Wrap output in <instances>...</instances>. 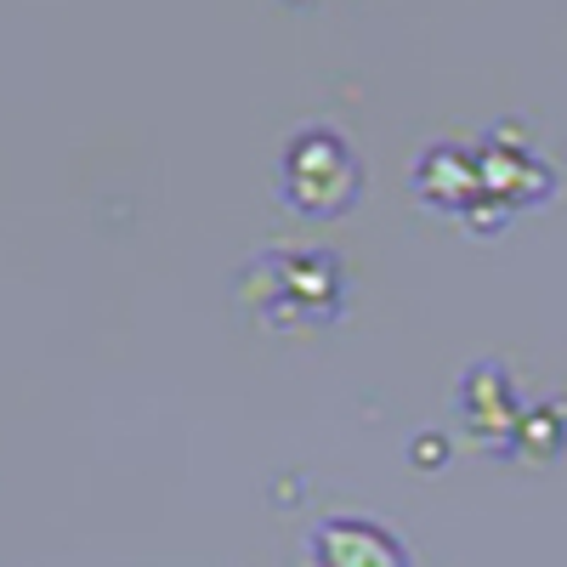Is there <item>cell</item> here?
Returning <instances> with one entry per match:
<instances>
[{
  "instance_id": "obj_1",
  "label": "cell",
  "mask_w": 567,
  "mask_h": 567,
  "mask_svg": "<svg viewBox=\"0 0 567 567\" xmlns=\"http://www.w3.org/2000/svg\"><path fill=\"white\" fill-rule=\"evenodd\" d=\"M290 187H296V199L307 210L347 205V194H352V154H347V142L323 136V131L301 136L290 148Z\"/></svg>"
},
{
  "instance_id": "obj_2",
  "label": "cell",
  "mask_w": 567,
  "mask_h": 567,
  "mask_svg": "<svg viewBox=\"0 0 567 567\" xmlns=\"http://www.w3.org/2000/svg\"><path fill=\"white\" fill-rule=\"evenodd\" d=\"M318 561L323 567H403V545L374 523H323Z\"/></svg>"
}]
</instances>
